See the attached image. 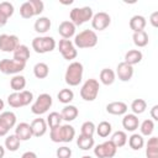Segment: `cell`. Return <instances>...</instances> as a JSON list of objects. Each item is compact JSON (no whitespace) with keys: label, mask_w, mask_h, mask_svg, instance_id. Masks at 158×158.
<instances>
[{"label":"cell","mask_w":158,"mask_h":158,"mask_svg":"<svg viewBox=\"0 0 158 158\" xmlns=\"http://www.w3.org/2000/svg\"><path fill=\"white\" fill-rule=\"evenodd\" d=\"M116 74H117V77L121 81H128L133 77V67L125 63V62H121V63L117 64Z\"/></svg>","instance_id":"14"},{"label":"cell","mask_w":158,"mask_h":158,"mask_svg":"<svg viewBox=\"0 0 158 158\" xmlns=\"http://www.w3.org/2000/svg\"><path fill=\"white\" fill-rule=\"evenodd\" d=\"M58 33L64 40H69L70 37H73L75 35V26L70 21H68V20L62 21L59 23V26H58Z\"/></svg>","instance_id":"18"},{"label":"cell","mask_w":158,"mask_h":158,"mask_svg":"<svg viewBox=\"0 0 158 158\" xmlns=\"http://www.w3.org/2000/svg\"><path fill=\"white\" fill-rule=\"evenodd\" d=\"M32 100H33V94L28 90L14 91L7 96V104L14 109L27 106L30 102H32Z\"/></svg>","instance_id":"5"},{"label":"cell","mask_w":158,"mask_h":158,"mask_svg":"<svg viewBox=\"0 0 158 158\" xmlns=\"http://www.w3.org/2000/svg\"><path fill=\"white\" fill-rule=\"evenodd\" d=\"M5 156V147L0 144V158H2Z\"/></svg>","instance_id":"49"},{"label":"cell","mask_w":158,"mask_h":158,"mask_svg":"<svg viewBox=\"0 0 158 158\" xmlns=\"http://www.w3.org/2000/svg\"><path fill=\"white\" fill-rule=\"evenodd\" d=\"M81 158H93V157H91V156H83Z\"/></svg>","instance_id":"51"},{"label":"cell","mask_w":158,"mask_h":158,"mask_svg":"<svg viewBox=\"0 0 158 158\" xmlns=\"http://www.w3.org/2000/svg\"><path fill=\"white\" fill-rule=\"evenodd\" d=\"M14 11H15V9H14V5L11 2H9V1L0 2V12L2 15H5L7 19L14 15Z\"/></svg>","instance_id":"42"},{"label":"cell","mask_w":158,"mask_h":158,"mask_svg":"<svg viewBox=\"0 0 158 158\" xmlns=\"http://www.w3.org/2000/svg\"><path fill=\"white\" fill-rule=\"evenodd\" d=\"M94 16L93 9L90 6H84V7H74L70 10L69 17H70V22L74 26H80L85 22H88L89 20H91Z\"/></svg>","instance_id":"4"},{"label":"cell","mask_w":158,"mask_h":158,"mask_svg":"<svg viewBox=\"0 0 158 158\" xmlns=\"http://www.w3.org/2000/svg\"><path fill=\"white\" fill-rule=\"evenodd\" d=\"M52 102H53L52 96L49 94H47V93L40 94L38 98L36 99V101L32 104L31 111L35 115H43L49 110V107L52 106Z\"/></svg>","instance_id":"8"},{"label":"cell","mask_w":158,"mask_h":158,"mask_svg":"<svg viewBox=\"0 0 158 158\" xmlns=\"http://www.w3.org/2000/svg\"><path fill=\"white\" fill-rule=\"evenodd\" d=\"M128 144L133 151H139L143 146H144V139L143 136L138 135V133H133L131 135V137L128 138Z\"/></svg>","instance_id":"34"},{"label":"cell","mask_w":158,"mask_h":158,"mask_svg":"<svg viewBox=\"0 0 158 158\" xmlns=\"http://www.w3.org/2000/svg\"><path fill=\"white\" fill-rule=\"evenodd\" d=\"M31 130H32V136L35 137H42L47 132V122L44 118H35L31 122Z\"/></svg>","instance_id":"15"},{"label":"cell","mask_w":158,"mask_h":158,"mask_svg":"<svg viewBox=\"0 0 158 158\" xmlns=\"http://www.w3.org/2000/svg\"><path fill=\"white\" fill-rule=\"evenodd\" d=\"M146 156L147 158H158V137L153 136L146 143Z\"/></svg>","instance_id":"23"},{"label":"cell","mask_w":158,"mask_h":158,"mask_svg":"<svg viewBox=\"0 0 158 158\" xmlns=\"http://www.w3.org/2000/svg\"><path fill=\"white\" fill-rule=\"evenodd\" d=\"M149 21H151V23H152L153 27H157V26H158V11H154V12L151 15Z\"/></svg>","instance_id":"45"},{"label":"cell","mask_w":158,"mask_h":158,"mask_svg":"<svg viewBox=\"0 0 158 158\" xmlns=\"http://www.w3.org/2000/svg\"><path fill=\"white\" fill-rule=\"evenodd\" d=\"M20 139L16 135H10L5 138V148L10 152H16L20 147Z\"/></svg>","instance_id":"35"},{"label":"cell","mask_w":158,"mask_h":158,"mask_svg":"<svg viewBox=\"0 0 158 158\" xmlns=\"http://www.w3.org/2000/svg\"><path fill=\"white\" fill-rule=\"evenodd\" d=\"M57 98H58V100L62 102V104H69L73 99H74V93L70 90V89H62L59 93H58V95H57Z\"/></svg>","instance_id":"40"},{"label":"cell","mask_w":158,"mask_h":158,"mask_svg":"<svg viewBox=\"0 0 158 158\" xmlns=\"http://www.w3.org/2000/svg\"><path fill=\"white\" fill-rule=\"evenodd\" d=\"M20 15L23 19H31V17L36 16L35 15V10H33V7H32V5H31L30 1H25L20 6Z\"/></svg>","instance_id":"38"},{"label":"cell","mask_w":158,"mask_h":158,"mask_svg":"<svg viewBox=\"0 0 158 158\" xmlns=\"http://www.w3.org/2000/svg\"><path fill=\"white\" fill-rule=\"evenodd\" d=\"M127 110H128V107L123 101H112V102L106 105V111L109 114L116 115V116L125 115L127 112Z\"/></svg>","instance_id":"19"},{"label":"cell","mask_w":158,"mask_h":158,"mask_svg":"<svg viewBox=\"0 0 158 158\" xmlns=\"http://www.w3.org/2000/svg\"><path fill=\"white\" fill-rule=\"evenodd\" d=\"M122 126L126 131L133 132L138 128L139 126V120L137 117V115L135 114H125L123 118H122Z\"/></svg>","instance_id":"16"},{"label":"cell","mask_w":158,"mask_h":158,"mask_svg":"<svg viewBox=\"0 0 158 158\" xmlns=\"http://www.w3.org/2000/svg\"><path fill=\"white\" fill-rule=\"evenodd\" d=\"M7 23V17L0 12V27H4Z\"/></svg>","instance_id":"48"},{"label":"cell","mask_w":158,"mask_h":158,"mask_svg":"<svg viewBox=\"0 0 158 158\" xmlns=\"http://www.w3.org/2000/svg\"><path fill=\"white\" fill-rule=\"evenodd\" d=\"M146 25H147V21L144 19V16H142V15H135L130 20V28L133 32L143 31L144 27H146Z\"/></svg>","instance_id":"24"},{"label":"cell","mask_w":158,"mask_h":158,"mask_svg":"<svg viewBox=\"0 0 158 158\" xmlns=\"http://www.w3.org/2000/svg\"><path fill=\"white\" fill-rule=\"evenodd\" d=\"M56 46H57L56 40L51 36H40L32 40V48L36 53L40 54L52 52L56 48Z\"/></svg>","instance_id":"6"},{"label":"cell","mask_w":158,"mask_h":158,"mask_svg":"<svg viewBox=\"0 0 158 158\" xmlns=\"http://www.w3.org/2000/svg\"><path fill=\"white\" fill-rule=\"evenodd\" d=\"M20 44L19 37L16 35H0V51L2 52H14Z\"/></svg>","instance_id":"12"},{"label":"cell","mask_w":158,"mask_h":158,"mask_svg":"<svg viewBox=\"0 0 158 158\" xmlns=\"http://www.w3.org/2000/svg\"><path fill=\"white\" fill-rule=\"evenodd\" d=\"M99 89H100L99 81L94 78H90L85 80V83L81 85L80 96L85 101H94L99 95Z\"/></svg>","instance_id":"7"},{"label":"cell","mask_w":158,"mask_h":158,"mask_svg":"<svg viewBox=\"0 0 158 158\" xmlns=\"http://www.w3.org/2000/svg\"><path fill=\"white\" fill-rule=\"evenodd\" d=\"M79 115V110L77 109V106L74 105H65L60 112V116H62V120L67 121V122H72L74 121Z\"/></svg>","instance_id":"22"},{"label":"cell","mask_w":158,"mask_h":158,"mask_svg":"<svg viewBox=\"0 0 158 158\" xmlns=\"http://www.w3.org/2000/svg\"><path fill=\"white\" fill-rule=\"evenodd\" d=\"M0 125L10 131L16 125V115L12 111H4L0 114Z\"/></svg>","instance_id":"20"},{"label":"cell","mask_w":158,"mask_h":158,"mask_svg":"<svg viewBox=\"0 0 158 158\" xmlns=\"http://www.w3.org/2000/svg\"><path fill=\"white\" fill-rule=\"evenodd\" d=\"M116 148H120V147H123L126 143H127V135L125 131H116L112 133L111 136V139H110Z\"/></svg>","instance_id":"29"},{"label":"cell","mask_w":158,"mask_h":158,"mask_svg":"<svg viewBox=\"0 0 158 158\" xmlns=\"http://www.w3.org/2000/svg\"><path fill=\"white\" fill-rule=\"evenodd\" d=\"M84 67L80 62H72L64 74V80L69 86H77L83 80Z\"/></svg>","instance_id":"2"},{"label":"cell","mask_w":158,"mask_h":158,"mask_svg":"<svg viewBox=\"0 0 158 158\" xmlns=\"http://www.w3.org/2000/svg\"><path fill=\"white\" fill-rule=\"evenodd\" d=\"M12 53H14V59L16 62H20V63L26 64V62L30 58V49L26 44H19V47Z\"/></svg>","instance_id":"21"},{"label":"cell","mask_w":158,"mask_h":158,"mask_svg":"<svg viewBox=\"0 0 158 158\" xmlns=\"http://www.w3.org/2000/svg\"><path fill=\"white\" fill-rule=\"evenodd\" d=\"M132 40H133V43L137 46V47H146L148 44V33L143 30V31H139V32H133L132 35Z\"/></svg>","instance_id":"30"},{"label":"cell","mask_w":158,"mask_h":158,"mask_svg":"<svg viewBox=\"0 0 158 158\" xmlns=\"http://www.w3.org/2000/svg\"><path fill=\"white\" fill-rule=\"evenodd\" d=\"M51 26H52V22H51V20H49L48 17H46V16L38 17V19L36 20L35 25H33L35 31H36L37 33H46V32L51 28Z\"/></svg>","instance_id":"26"},{"label":"cell","mask_w":158,"mask_h":158,"mask_svg":"<svg viewBox=\"0 0 158 158\" xmlns=\"http://www.w3.org/2000/svg\"><path fill=\"white\" fill-rule=\"evenodd\" d=\"M143 58V54L139 49H130L126 54H125V63L130 64V65H135V64H138Z\"/></svg>","instance_id":"25"},{"label":"cell","mask_w":158,"mask_h":158,"mask_svg":"<svg viewBox=\"0 0 158 158\" xmlns=\"http://www.w3.org/2000/svg\"><path fill=\"white\" fill-rule=\"evenodd\" d=\"M95 131L96 133L99 135V137L101 138H106L110 136L111 131H112V127H111V123L107 122V121H101L96 127H95Z\"/></svg>","instance_id":"33"},{"label":"cell","mask_w":158,"mask_h":158,"mask_svg":"<svg viewBox=\"0 0 158 158\" xmlns=\"http://www.w3.org/2000/svg\"><path fill=\"white\" fill-rule=\"evenodd\" d=\"M49 137H51V141L54 143H59V142L69 143L75 137V130L72 125H68V123L60 125V126L51 130Z\"/></svg>","instance_id":"1"},{"label":"cell","mask_w":158,"mask_h":158,"mask_svg":"<svg viewBox=\"0 0 158 158\" xmlns=\"http://www.w3.org/2000/svg\"><path fill=\"white\" fill-rule=\"evenodd\" d=\"M95 133V125L93 121H85L80 127V135L93 137Z\"/></svg>","instance_id":"41"},{"label":"cell","mask_w":158,"mask_h":158,"mask_svg":"<svg viewBox=\"0 0 158 158\" xmlns=\"http://www.w3.org/2000/svg\"><path fill=\"white\" fill-rule=\"evenodd\" d=\"M100 81L104 85H111L115 81V72L110 68H104L100 72Z\"/></svg>","instance_id":"32"},{"label":"cell","mask_w":158,"mask_h":158,"mask_svg":"<svg viewBox=\"0 0 158 158\" xmlns=\"http://www.w3.org/2000/svg\"><path fill=\"white\" fill-rule=\"evenodd\" d=\"M146 109H147V102L143 99H135L132 101V104H131V110H132V112L135 115L143 114L146 111Z\"/></svg>","instance_id":"36"},{"label":"cell","mask_w":158,"mask_h":158,"mask_svg":"<svg viewBox=\"0 0 158 158\" xmlns=\"http://www.w3.org/2000/svg\"><path fill=\"white\" fill-rule=\"evenodd\" d=\"M10 86L14 91H22L26 86V78L20 74L14 75L10 80Z\"/></svg>","instance_id":"28"},{"label":"cell","mask_w":158,"mask_h":158,"mask_svg":"<svg viewBox=\"0 0 158 158\" xmlns=\"http://www.w3.org/2000/svg\"><path fill=\"white\" fill-rule=\"evenodd\" d=\"M58 49L62 54V57L67 60H72V59H75L77 56H78V51L74 46V43L70 41V40H60L59 41V44H58Z\"/></svg>","instance_id":"11"},{"label":"cell","mask_w":158,"mask_h":158,"mask_svg":"<svg viewBox=\"0 0 158 158\" xmlns=\"http://www.w3.org/2000/svg\"><path fill=\"white\" fill-rule=\"evenodd\" d=\"M117 152V148L115 147V144L111 141H105L98 146H95L94 148V154L98 158H112L115 157Z\"/></svg>","instance_id":"10"},{"label":"cell","mask_w":158,"mask_h":158,"mask_svg":"<svg viewBox=\"0 0 158 158\" xmlns=\"http://www.w3.org/2000/svg\"><path fill=\"white\" fill-rule=\"evenodd\" d=\"M151 116L154 121H158V105H154L151 109Z\"/></svg>","instance_id":"46"},{"label":"cell","mask_w":158,"mask_h":158,"mask_svg":"<svg viewBox=\"0 0 158 158\" xmlns=\"http://www.w3.org/2000/svg\"><path fill=\"white\" fill-rule=\"evenodd\" d=\"M77 144L80 149L83 151H89L94 147L95 144V141L93 137L90 136H84V135H79V137L77 138Z\"/></svg>","instance_id":"27"},{"label":"cell","mask_w":158,"mask_h":158,"mask_svg":"<svg viewBox=\"0 0 158 158\" xmlns=\"http://www.w3.org/2000/svg\"><path fill=\"white\" fill-rule=\"evenodd\" d=\"M47 125L49 126V128L52 130V128H54V127H58V126H60V122H62V116H60V114L59 112H57V111H53V112H51L49 115H48V117H47Z\"/></svg>","instance_id":"39"},{"label":"cell","mask_w":158,"mask_h":158,"mask_svg":"<svg viewBox=\"0 0 158 158\" xmlns=\"http://www.w3.org/2000/svg\"><path fill=\"white\" fill-rule=\"evenodd\" d=\"M74 46L75 48H91L95 47L98 43V35L93 30H84L75 35L74 37Z\"/></svg>","instance_id":"3"},{"label":"cell","mask_w":158,"mask_h":158,"mask_svg":"<svg viewBox=\"0 0 158 158\" xmlns=\"http://www.w3.org/2000/svg\"><path fill=\"white\" fill-rule=\"evenodd\" d=\"M33 74H35V77L37 79H44L49 74V68H48V65L46 63L40 62V63L35 64V67H33Z\"/></svg>","instance_id":"31"},{"label":"cell","mask_w":158,"mask_h":158,"mask_svg":"<svg viewBox=\"0 0 158 158\" xmlns=\"http://www.w3.org/2000/svg\"><path fill=\"white\" fill-rule=\"evenodd\" d=\"M21 158H37V154H36L35 152L27 151V152H25V153L21 156Z\"/></svg>","instance_id":"47"},{"label":"cell","mask_w":158,"mask_h":158,"mask_svg":"<svg viewBox=\"0 0 158 158\" xmlns=\"http://www.w3.org/2000/svg\"><path fill=\"white\" fill-rule=\"evenodd\" d=\"M110 23H111V17L107 12H104V11L95 14L91 19V26L96 31H104L110 26Z\"/></svg>","instance_id":"13"},{"label":"cell","mask_w":158,"mask_h":158,"mask_svg":"<svg viewBox=\"0 0 158 158\" xmlns=\"http://www.w3.org/2000/svg\"><path fill=\"white\" fill-rule=\"evenodd\" d=\"M4 106H5V102L0 99V111H2V109H4Z\"/></svg>","instance_id":"50"},{"label":"cell","mask_w":158,"mask_h":158,"mask_svg":"<svg viewBox=\"0 0 158 158\" xmlns=\"http://www.w3.org/2000/svg\"><path fill=\"white\" fill-rule=\"evenodd\" d=\"M26 64L25 63H20L16 62L15 59H1L0 60V72L4 74H11V75H16L19 73H21L25 69Z\"/></svg>","instance_id":"9"},{"label":"cell","mask_w":158,"mask_h":158,"mask_svg":"<svg viewBox=\"0 0 158 158\" xmlns=\"http://www.w3.org/2000/svg\"><path fill=\"white\" fill-rule=\"evenodd\" d=\"M30 2H31L32 7H33V10H35V15L42 14V11H43V9H44L43 1H41V0H30Z\"/></svg>","instance_id":"44"},{"label":"cell","mask_w":158,"mask_h":158,"mask_svg":"<svg viewBox=\"0 0 158 158\" xmlns=\"http://www.w3.org/2000/svg\"><path fill=\"white\" fill-rule=\"evenodd\" d=\"M56 154L58 158H70L72 157V149L67 146H62L57 149Z\"/></svg>","instance_id":"43"},{"label":"cell","mask_w":158,"mask_h":158,"mask_svg":"<svg viewBox=\"0 0 158 158\" xmlns=\"http://www.w3.org/2000/svg\"><path fill=\"white\" fill-rule=\"evenodd\" d=\"M139 131H141V136H151L154 131V122L151 118L144 120L141 125H139Z\"/></svg>","instance_id":"37"},{"label":"cell","mask_w":158,"mask_h":158,"mask_svg":"<svg viewBox=\"0 0 158 158\" xmlns=\"http://www.w3.org/2000/svg\"><path fill=\"white\" fill-rule=\"evenodd\" d=\"M15 135L19 137L20 141H27L32 137V130L30 123L27 122H20L19 125H16L15 128Z\"/></svg>","instance_id":"17"}]
</instances>
